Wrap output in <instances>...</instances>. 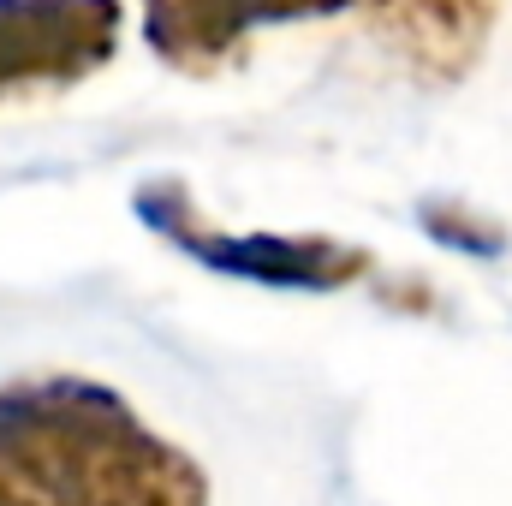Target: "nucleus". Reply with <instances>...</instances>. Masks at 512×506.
<instances>
[{
    "mask_svg": "<svg viewBox=\"0 0 512 506\" xmlns=\"http://www.w3.org/2000/svg\"><path fill=\"white\" fill-rule=\"evenodd\" d=\"M203 471L102 381L0 387V501H203Z\"/></svg>",
    "mask_w": 512,
    "mask_h": 506,
    "instance_id": "obj_1",
    "label": "nucleus"
},
{
    "mask_svg": "<svg viewBox=\"0 0 512 506\" xmlns=\"http://www.w3.org/2000/svg\"><path fill=\"white\" fill-rule=\"evenodd\" d=\"M131 209L143 215L149 233H161L167 245L203 262L209 274H233V280H256V286H286V292H340L352 280H364L376 262L358 245L340 239H280V233H221L197 215L191 191L179 179H149Z\"/></svg>",
    "mask_w": 512,
    "mask_h": 506,
    "instance_id": "obj_2",
    "label": "nucleus"
},
{
    "mask_svg": "<svg viewBox=\"0 0 512 506\" xmlns=\"http://www.w3.org/2000/svg\"><path fill=\"white\" fill-rule=\"evenodd\" d=\"M120 0H0V108L102 72L120 48Z\"/></svg>",
    "mask_w": 512,
    "mask_h": 506,
    "instance_id": "obj_3",
    "label": "nucleus"
},
{
    "mask_svg": "<svg viewBox=\"0 0 512 506\" xmlns=\"http://www.w3.org/2000/svg\"><path fill=\"white\" fill-rule=\"evenodd\" d=\"M352 6H364V0H143V42L161 66H173L185 78H209L262 24L334 18Z\"/></svg>",
    "mask_w": 512,
    "mask_h": 506,
    "instance_id": "obj_4",
    "label": "nucleus"
},
{
    "mask_svg": "<svg viewBox=\"0 0 512 506\" xmlns=\"http://www.w3.org/2000/svg\"><path fill=\"white\" fill-rule=\"evenodd\" d=\"M382 42L423 78L453 84L477 66L501 0H364Z\"/></svg>",
    "mask_w": 512,
    "mask_h": 506,
    "instance_id": "obj_5",
    "label": "nucleus"
},
{
    "mask_svg": "<svg viewBox=\"0 0 512 506\" xmlns=\"http://www.w3.org/2000/svg\"><path fill=\"white\" fill-rule=\"evenodd\" d=\"M417 221L447 251H465V256H501L507 251V227H495V221H483V215H471L459 203H423Z\"/></svg>",
    "mask_w": 512,
    "mask_h": 506,
    "instance_id": "obj_6",
    "label": "nucleus"
}]
</instances>
